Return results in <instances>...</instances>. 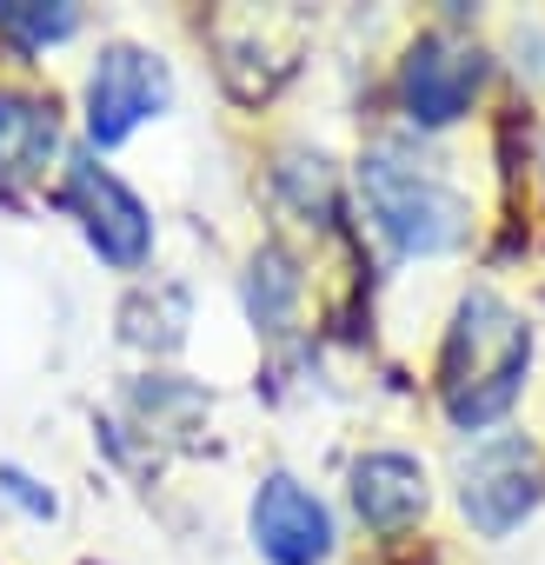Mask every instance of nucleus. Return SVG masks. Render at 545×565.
<instances>
[{"label":"nucleus","mask_w":545,"mask_h":565,"mask_svg":"<svg viewBox=\"0 0 545 565\" xmlns=\"http://www.w3.org/2000/svg\"><path fill=\"white\" fill-rule=\"evenodd\" d=\"M173 100V74L160 54L133 47V41H114L100 47L94 74H87V140L94 147H120L140 120H153L160 107Z\"/></svg>","instance_id":"obj_5"},{"label":"nucleus","mask_w":545,"mask_h":565,"mask_svg":"<svg viewBox=\"0 0 545 565\" xmlns=\"http://www.w3.org/2000/svg\"><path fill=\"white\" fill-rule=\"evenodd\" d=\"M61 206L81 220L87 246H94L107 266L133 273V266L153 253V220H147V206H140V200H133V186H127L120 173H107L94 153H74V160H67Z\"/></svg>","instance_id":"obj_4"},{"label":"nucleus","mask_w":545,"mask_h":565,"mask_svg":"<svg viewBox=\"0 0 545 565\" xmlns=\"http://www.w3.org/2000/svg\"><path fill=\"white\" fill-rule=\"evenodd\" d=\"M293 300H300V273L280 246H259L253 273H246V313L259 333H287L293 327Z\"/></svg>","instance_id":"obj_10"},{"label":"nucleus","mask_w":545,"mask_h":565,"mask_svg":"<svg viewBox=\"0 0 545 565\" xmlns=\"http://www.w3.org/2000/svg\"><path fill=\"white\" fill-rule=\"evenodd\" d=\"M360 193H366V213L386 233V246L406 259H432V253H452L466 239V200L399 153H366Z\"/></svg>","instance_id":"obj_2"},{"label":"nucleus","mask_w":545,"mask_h":565,"mask_svg":"<svg viewBox=\"0 0 545 565\" xmlns=\"http://www.w3.org/2000/svg\"><path fill=\"white\" fill-rule=\"evenodd\" d=\"M353 505L373 532H406L426 512V472L406 452H366L353 466Z\"/></svg>","instance_id":"obj_8"},{"label":"nucleus","mask_w":545,"mask_h":565,"mask_svg":"<svg viewBox=\"0 0 545 565\" xmlns=\"http://www.w3.org/2000/svg\"><path fill=\"white\" fill-rule=\"evenodd\" d=\"M0 499H14L28 519H54L61 505H54V492L34 479V472H21V466H0Z\"/></svg>","instance_id":"obj_12"},{"label":"nucleus","mask_w":545,"mask_h":565,"mask_svg":"<svg viewBox=\"0 0 545 565\" xmlns=\"http://www.w3.org/2000/svg\"><path fill=\"white\" fill-rule=\"evenodd\" d=\"M61 147V120H54V100H34V94H0V193L34 180Z\"/></svg>","instance_id":"obj_9"},{"label":"nucleus","mask_w":545,"mask_h":565,"mask_svg":"<svg viewBox=\"0 0 545 565\" xmlns=\"http://www.w3.org/2000/svg\"><path fill=\"white\" fill-rule=\"evenodd\" d=\"M253 545L272 565H320L333 552V512L293 472H272L253 492Z\"/></svg>","instance_id":"obj_7"},{"label":"nucleus","mask_w":545,"mask_h":565,"mask_svg":"<svg viewBox=\"0 0 545 565\" xmlns=\"http://www.w3.org/2000/svg\"><path fill=\"white\" fill-rule=\"evenodd\" d=\"M81 28V8L67 0H0V34H14L21 47H54Z\"/></svg>","instance_id":"obj_11"},{"label":"nucleus","mask_w":545,"mask_h":565,"mask_svg":"<svg viewBox=\"0 0 545 565\" xmlns=\"http://www.w3.org/2000/svg\"><path fill=\"white\" fill-rule=\"evenodd\" d=\"M525 366H532V327L492 294V287H472L452 313V333H446V353H439V399H446V419L452 426H492L519 386H525Z\"/></svg>","instance_id":"obj_1"},{"label":"nucleus","mask_w":545,"mask_h":565,"mask_svg":"<svg viewBox=\"0 0 545 565\" xmlns=\"http://www.w3.org/2000/svg\"><path fill=\"white\" fill-rule=\"evenodd\" d=\"M485 87V54L459 34H419L399 67V100L419 127H452Z\"/></svg>","instance_id":"obj_6"},{"label":"nucleus","mask_w":545,"mask_h":565,"mask_svg":"<svg viewBox=\"0 0 545 565\" xmlns=\"http://www.w3.org/2000/svg\"><path fill=\"white\" fill-rule=\"evenodd\" d=\"M545 499V459L525 433H499L466 452L459 466V505L485 539H505L532 505Z\"/></svg>","instance_id":"obj_3"}]
</instances>
